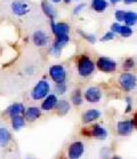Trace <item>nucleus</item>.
Wrapping results in <instances>:
<instances>
[{"mask_svg":"<svg viewBox=\"0 0 137 159\" xmlns=\"http://www.w3.org/2000/svg\"><path fill=\"white\" fill-rule=\"evenodd\" d=\"M78 33H79L80 36H82V38H83V39L88 40V41H89V43H94L95 41H96V37H95L94 34H88V33L83 32V31H81V30H79V31H78Z\"/></svg>","mask_w":137,"mask_h":159,"instance_id":"nucleus-26","label":"nucleus"},{"mask_svg":"<svg viewBox=\"0 0 137 159\" xmlns=\"http://www.w3.org/2000/svg\"><path fill=\"white\" fill-rule=\"evenodd\" d=\"M134 120H123V121H119L117 125V130L118 134L121 136H127L129 135L134 129Z\"/></svg>","mask_w":137,"mask_h":159,"instance_id":"nucleus-10","label":"nucleus"},{"mask_svg":"<svg viewBox=\"0 0 137 159\" xmlns=\"http://www.w3.org/2000/svg\"><path fill=\"white\" fill-rule=\"evenodd\" d=\"M120 29H121V25H120L119 23H113V24L111 25V31H112V32L119 33Z\"/></svg>","mask_w":137,"mask_h":159,"instance_id":"nucleus-31","label":"nucleus"},{"mask_svg":"<svg viewBox=\"0 0 137 159\" xmlns=\"http://www.w3.org/2000/svg\"><path fill=\"white\" fill-rule=\"evenodd\" d=\"M101 117V112L97 109H90L87 110L85 113L82 115V123L83 124H90L95 121L96 119H98Z\"/></svg>","mask_w":137,"mask_h":159,"instance_id":"nucleus-13","label":"nucleus"},{"mask_svg":"<svg viewBox=\"0 0 137 159\" xmlns=\"http://www.w3.org/2000/svg\"><path fill=\"white\" fill-rule=\"evenodd\" d=\"M68 40H70L68 34H62V36L56 37V39H55V41H54V45H53V47L51 48V54H54L55 56H58V55L61 54L62 48L68 43Z\"/></svg>","mask_w":137,"mask_h":159,"instance_id":"nucleus-7","label":"nucleus"},{"mask_svg":"<svg viewBox=\"0 0 137 159\" xmlns=\"http://www.w3.org/2000/svg\"><path fill=\"white\" fill-rule=\"evenodd\" d=\"M55 90H56V93L57 94H64L65 92H66V85L64 83L62 84H56V87H55Z\"/></svg>","mask_w":137,"mask_h":159,"instance_id":"nucleus-28","label":"nucleus"},{"mask_svg":"<svg viewBox=\"0 0 137 159\" xmlns=\"http://www.w3.org/2000/svg\"><path fill=\"white\" fill-rule=\"evenodd\" d=\"M96 65L103 72H113L117 69V63L108 57H99Z\"/></svg>","mask_w":137,"mask_h":159,"instance_id":"nucleus-5","label":"nucleus"},{"mask_svg":"<svg viewBox=\"0 0 137 159\" xmlns=\"http://www.w3.org/2000/svg\"><path fill=\"white\" fill-rule=\"evenodd\" d=\"M11 139V135L9 133V130L5 127H1L0 128V148H4L9 143Z\"/></svg>","mask_w":137,"mask_h":159,"instance_id":"nucleus-18","label":"nucleus"},{"mask_svg":"<svg viewBox=\"0 0 137 159\" xmlns=\"http://www.w3.org/2000/svg\"><path fill=\"white\" fill-rule=\"evenodd\" d=\"M119 34L125 37V38H128V37H130L133 34V30H131V28H130L129 25H121Z\"/></svg>","mask_w":137,"mask_h":159,"instance_id":"nucleus-25","label":"nucleus"},{"mask_svg":"<svg viewBox=\"0 0 137 159\" xmlns=\"http://www.w3.org/2000/svg\"><path fill=\"white\" fill-rule=\"evenodd\" d=\"M87 134L95 139H98V140H104V139L108 138V130L105 129L104 127H102L101 125H97V124L90 127L89 132Z\"/></svg>","mask_w":137,"mask_h":159,"instance_id":"nucleus-11","label":"nucleus"},{"mask_svg":"<svg viewBox=\"0 0 137 159\" xmlns=\"http://www.w3.org/2000/svg\"><path fill=\"white\" fill-rule=\"evenodd\" d=\"M123 1H125V4H127V5L136 4V2H137V0H123Z\"/></svg>","mask_w":137,"mask_h":159,"instance_id":"nucleus-34","label":"nucleus"},{"mask_svg":"<svg viewBox=\"0 0 137 159\" xmlns=\"http://www.w3.org/2000/svg\"><path fill=\"white\" fill-rule=\"evenodd\" d=\"M25 111V108H24V105L21 104V103H14V104H11L9 108L7 109V113L11 117L14 116H20L21 113Z\"/></svg>","mask_w":137,"mask_h":159,"instance_id":"nucleus-16","label":"nucleus"},{"mask_svg":"<svg viewBox=\"0 0 137 159\" xmlns=\"http://www.w3.org/2000/svg\"><path fill=\"white\" fill-rule=\"evenodd\" d=\"M85 7H86V5H85V4H80V5H78V6H77V7L74 8V11H73V14H74V15L79 14L80 11H82V9H83Z\"/></svg>","mask_w":137,"mask_h":159,"instance_id":"nucleus-32","label":"nucleus"},{"mask_svg":"<svg viewBox=\"0 0 137 159\" xmlns=\"http://www.w3.org/2000/svg\"><path fill=\"white\" fill-rule=\"evenodd\" d=\"M49 76H51V78L56 84H62L65 81L66 72H65V69L62 65L56 64V65H51V68H49Z\"/></svg>","mask_w":137,"mask_h":159,"instance_id":"nucleus-4","label":"nucleus"},{"mask_svg":"<svg viewBox=\"0 0 137 159\" xmlns=\"http://www.w3.org/2000/svg\"><path fill=\"white\" fill-rule=\"evenodd\" d=\"M83 151H85V147H83L82 142L80 141L73 142L72 144L68 147V159H79L82 156Z\"/></svg>","mask_w":137,"mask_h":159,"instance_id":"nucleus-6","label":"nucleus"},{"mask_svg":"<svg viewBox=\"0 0 137 159\" xmlns=\"http://www.w3.org/2000/svg\"><path fill=\"white\" fill-rule=\"evenodd\" d=\"M119 85L121 86L123 90L126 92H130L136 88L137 85V77L134 73L130 72H125L122 75H120L119 77Z\"/></svg>","mask_w":137,"mask_h":159,"instance_id":"nucleus-3","label":"nucleus"},{"mask_svg":"<svg viewBox=\"0 0 137 159\" xmlns=\"http://www.w3.org/2000/svg\"><path fill=\"white\" fill-rule=\"evenodd\" d=\"M116 18H117V21L118 22H121L125 20V15H126V11H116Z\"/></svg>","mask_w":137,"mask_h":159,"instance_id":"nucleus-30","label":"nucleus"},{"mask_svg":"<svg viewBox=\"0 0 137 159\" xmlns=\"http://www.w3.org/2000/svg\"><path fill=\"white\" fill-rule=\"evenodd\" d=\"M57 102H58V100H57V98H56V95L49 94L47 98L43 100L42 104H41V109L45 110V111H51V110H53V109L56 107Z\"/></svg>","mask_w":137,"mask_h":159,"instance_id":"nucleus-15","label":"nucleus"},{"mask_svg":"<svg viewBox=\"0 0 137 159\" xmlns=\"http://www.w3.org/2000/svg\"><path fill=\"white\" fill-rule=\"evenodd\" d=\"M51 2H55V4H57V2H60V1H61V0H51Z\"/></svg>","mask_w":137,"mask_h":159,"instance_id":"nucleus-37","label":"nucleus"},{"mask_svg":"<svg viewBox=\"0 0 137 159\" xmlns=\"http://www.w3.org/2000/svg\"><path fill=\"white\" fill-rule=\"evenodd\" d=\"M91 7L95 11H104L108 8V2L106 0H93L91 2Z\"/></svg>","mask_w":137,"mask_h":159,"instance_id":"nucleus-20","label":"nucleus"},{"mask_svg":"<svg viewBox=\"0 0 137 159\" xmlns=\"http://www.w3.org/2000/svg\"><path fill=\"white\" fill-rule=\"evenodd\" d=\"M125 23L126 25L133 26L137 23V14L135 11H126V15H125Z\"/></svg>","mask_w":137,"mask_h":159,"instance_id":"nucleus-21","label":"nucleus"},{"mask_svg":"<svg viewBox=\"0 0 137 159\" xmlns=\"http://www.w3.org/2000/svg\"><path fill=\"white\" fill-rule=\"evenodd\" d=\"M122 66L126 70L133 69L134 66H135V62H134L133 58H127V60H125V62H123Z\"/></svg>","mask_w":137,"mask_h":159,"instance_id":"nucleus-27","label":"nucleus"},{"mask_svg":"<svg viewBox=\"0 0 137 159\" xmlns=\"http://www.w3.org/2000/svg\"><path fill=\"white\" fill-rule=\"evenodd\" d=\"M33 43L38 47H43L48 43V36L46 32H43L42 30H38L33 33L32 36Z\"/></svg>","mask_w":137,"mask_h":159,"instance_id":"nucleus-12","label":"nucleus"},{"mask_svg":"<svg viewBox=\"0 0 137 159\" xmlns=\"http://www.w3.org/2000/svg\"><path fill=\"white\" fill-rule=\"evenodd\" d=\"M83 96L86 98V101L90 102V103H97L99 102L102 98V93L101 89L98 87H88L85 93H83Z\"/></svg>","mask_w":137,"mask_h":159,"instance_id":"nucleus-8","label":"nucleus"},{"mask_svg":"<svg viewBox=\"0 0 137 159\" xmlns=\"http://www.w3.org/2000/svg\"><path fill=\"white\" fill-rule=\"evenodd\" d=\"M95 70V63L88 56L83 55L78 61V73L81 77H89Z\"/></svg>","mask_w":137,"mask_h":159,"instance_id":"nucleus-2","label":"nucleus"},{"mask_svg":"<svg viewBox=\"0 0 137 159\" xmlns=\"http://www.w3.org/2000/svg\"><path fill=\"white\" fill-rule=\"evenodd\" d=\"M65 2H70V1H71V0H64Z\"/></svg>","mask_w":137,"mask_h":159,"instance_id":"nucleus-39","label":"nucleus"},{"mask_svg":"<svg viewBox=\"0 0 137 159\" xmlns=\"http://www.w3.org/2000/svg\"><path fill=\"white\" fill-rule=\"evenodd\" d=\"M41 7H42L43 13H45V14L47 15L48 17L53 21L54 17H55V11H54V8L51 6V4H48L47 1H43L42 4H41Z\"/></svg>","mask_w":137,"mask_h":159,"instance_id":"nucleus-23","label":"nucleus"},{"mask_svg":"<svg viewBox=\"0 0 137 159\" xmlns=\"http://www.w3.org/2000/svg\"><path fill=\"white\" fill-rule=\"evenodd\" d=\"M126 100H127V103H128V105H127V108H126V113H129V112L131 111V108H133V107L130 104V98H127Z\"/></svg>","mask_w":137,"mask_h":159,"instance_id":"nucleus-33","label":"nucleus"},{"mask_svg":"<svg viewBox=\"0 0 137 159\" xmlns=\"http://www.w3.org/2000/svg\"><path fill=\"white\" fill-rule=\"evenodd\" d=\"M55 109L57 110L58 115H61V116H64V115H66V113L70 111V109H71V105H70V103H68V101H65V100H61V101L57 102V104H56Z\"/></svg>","mask_w":137,"mask_h":159,"instance_id":"nucleus-19","label":"nucleus"},{"mask_svg":"<svg viewBox=\"0 0 137 159\" xmlns=\"http://www.w3.org/2000/svg\"><path fill=\"white\" fill-rule=\"evenodd\" d=\"M24 124H25L24 118H23L21 115H20V116L11 117V126H13V128H14L15 130H20L22 127L24 126Z\"/></svg>","mask_w":137,"mask_h":159,"instance_id":"nucleus-22","label":"nucleus"},{"mask_svg":"<svg viewBox=\"0 0 137 159\" xmlns=\"http://www.w3.org/2000/svg\"><path fill=\"white\" fill-rule=\"evenodd\" d=\"M111 159H121V158H120V157H118V156H113Z\"/></svg>","mask_w":137,"mask_h":159,"instance_id":"nucleus-38","label":"nucleus"},{"mask_svg":"<svg viewBox=\"0 0 137 159\" xmlns=\"http://www.w3.org/2000/svg\"><path fill=\"white\" fill-rule=\"evenodd\" d=\"M71 101L74 105H81L82 104V98H81V93L79 89L73 92L72 96H71Z\"/></svg>","mask_w":137,"mask_h":159,"instance_id":"nucleus-24","label":"nucleus"},{"mask_svg":"<svg viewBox=\"0 0 137 159\" xmlns=\"http://www.w3.org/2000/svg\"><path fill=\"white\" fill-rule=\"evenodd\" d=\"M114 36H116V33L112 32V31H110V32L105 33L104 36L101 38V41H108V40H112L113 38H114Z\"/></svg>","mask_w":137,"mask_h":159,"instance_id":"nucleus-29","label":"nucleus"},{"mask_svg":"<svg viewBox=\"0 0 137 159\" xmlns=\"http://www.w3.org/2000/svg\"><path fill=\"white\" fill-rule=\"evenodd\" d=\"M11 11L16 16H24L30 11L29 5L26 4V2H24V1H22V0H17V1L11 2Z\"/></svg>","mask_w":137,"mask_h":159,"instance_id":"nucleus-9","label":"nucleus"},{"mask_svg":"<svg viewBox=\"0 0 137 159\" xmlns=\"http://www.w3.org/2000/svg\"><path fill=\"white\" fill-rule=\"evenodd\" d=\"M40 115H41V111H40V109L37 108V107H31V108L25 110V119L30 120V121L37 120L40 117Z\"/></svg>","mask_w":137,"mask_h":159,"instance_id":"nucleus-17","label":"nucleus"},{"mask_svg":"<svg viewBox=\"0 0 137 159\" xmlns=\"http://www.w3.org/2000/svg\"><path fill=\"white\" fill-rule=\"evenodd\" d=\"M134 125H135V127L137 128V113L135 115V117H134Z\"/></svg>","mask_w":137,"mask_h":159,"instance_id":"nucleus-35","label":"nucleus"},{"mask_svg":"<svg viewBox=\"0 0 137 159\" xmlns=\"http://www.w3.org/2000/svg\"><path fill=\"white\" fill-rule=\"evenodd\" d=\"M110 1H111L112 4H118V2H120L121 0H110Z\"/></svg>","mask_w":137,"mask_h":159,"instance_id":"nucleus-36","label":"nucleus"},{"mask_svg":"<svg viewBox=\"0 0 137 159\" xmlns=\"http://www.w3.org/2000/svg\"><path fill=\"white\" fill-rule=\"evenodd\" d=\"M51 92V85L47 83L46 80H40L39 83L37 84L31 92V98L34 101H39V100H43L49 95Z\"/></svg>","mask_w":137,"mask_h":159,"instance_id":"nucleus-1","label":"nucleus"},{"mask_svg":"<svg viewBox=\"0 0 137 159\" xmlns=\"http://www.w3.org/2000/svg\"><path fill=\"white\" fill-rule=\"evenodd\" d=\"M51 31L55 36H62V34H68L70 31V26L66 23H54L51 21Z\"/></svg>","mask_w":137,"mask_h":159,"instance_id":"nucleus-14","label":"nucleus"}]
</instances>
